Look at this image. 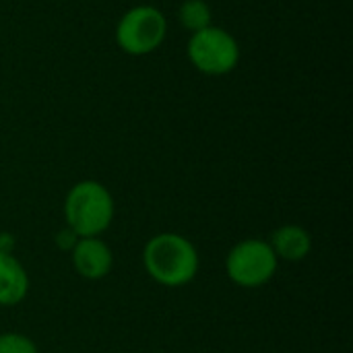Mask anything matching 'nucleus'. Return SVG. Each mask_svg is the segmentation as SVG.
Returning a JSON list of instances; mask_svg holds the SVG:
<instances>
[{"label": "nucleus", "mask_w": 353, "mask_h": 353, "mask_svg": "<svg viewBox=\"0 0 353 353\" xmlns=\"http://www.w3.org/2000/svg\"><path fill=\"white\" fill-rule=\"evenodd\" d=\"M143 267L155 283L163 288H184L199 275L201 256L186 236L161 232L147 240Z\"/></svg>", "instance_id": "1"}, {"label": "nucleus", "mask_w": 353, "mask_h": 353, "mask_svg": "<svg viewBox=\"0 0 353 353\" xmlns=\"http://www.w3.org/2000/svg\"><path fill=\"white\" fill-rule=\"evenodd\" d=\"M112 192L97 180L77 182L64 199V221L79 238H99L114 221Z\"/></svg>", "instance_id": "2"}, {"label": "nucleus", "mask_w": 353, "mask_h": 353, "mask_svg": "<svg viewBox=\"0 0 353 353\" xmlns=\"http://www.w3.org/2000/svg\"><path fill=\"white\" fill-rule=\"evenodd\" d=\"M279 269V261L271 244L263 238H246L234 244L225 256V273L230 281L244 290L267 285Z\"/></svg>", "instance_id": "3"}, {"label": "nucleus", "mask_w": 353, "mask_h": 353, "mask_svg": "<svg viewBox=\"0 0 353 353\" xmlns=\"http://www.w3.org/2000/svg\"><path fill=\"white\" fill-rule=\"evenodd\" d=\"M168 33V21L155 6L141 4L122 14L116 27V43L130 56H147L155 52Z\"/></svg>", "instance_id": "4"}, {"label": "nucleus", "mask_w": 353, "mask_h": 353, "mask_svg": "<svg viewBox=\"0 0 353 353\" xmlns=\"http://www.w3.org/2000/svg\"><path fill=\"white\" fill-rule=\"evenodd\" d=\"M188 58L196 70L211 77H219L232 72L238 66L240 48L232 33L221 27L209 25L190 35Z\"/></svg>", "instance_id": "5"}, {"label": "nucleus", "mask_w": 353, "mask_h": 353, "mask_svg": "<svg viewBox=\"0 0 353 353\" xmlns=\"http://www.w3.org/2000/svg\"><path fill=\"white\" fill-rule=\"evenodd\" d=\"M74 271L87 281H99L114 267V252L101 238H79L70 252Z\"/></svg>", "instance_id": "6"}, {"label": "nucleus", "mask_w": 353, "mask_h": 353, "mask_svg": "<svg viewBox=\"0 0 353 353\" xmlns=\"http://www.w3.org/2000/svg\"><path fill=\"white\" fill-rule=\"evenodd\" d=\"M267 242L271 244L277 261H285V263H300L312 250L310 232L306 228L298 225V223L279 225L271 234V240H267Z\"/></svg>", "instance_id": "7"}, {"label": "nucleus", "mask_w": 353, "mask_h": 353, "mask_svg": "<svg viewBox=\"0 0 353 353\" xmlns=\"http://www.w3.org/2000/svg\"><path fill=\"white\" fill-rule=\"evenodd\" d=\"M29 294V275L23 263L8 252H0V306H19Z\"/></svg>", "instance_id": "8"}, {"label": "nucleus", "mask_w": 353, "mask_h": 353, "mask_svg": "<svg viewBox=\"0 0 353 353\" xmlns=\"http://www.w3.org/2000/svg\"><path fill=\"white\" fill-rule=\"evenodd\" d=\"M180 25L188 31H201L211 25V8L205 0H184L178 10Z\"/></svg>", "instance_id": "9"}, {"label": "nucleus", "mask_w": 353, "mask_h": 353, "mask_svg": "<svg viewBox=\"0 0 353 353\" xmlns=\"http://www.w3.org/2000/svg\"><path fill=\"white\" fill-rule=\"evenodd\" d=\"M0 353H39V350L31 337L17 331H6L0 333Z\"/></svg>", "instance_id": "10"}, {"label": "nucleus", "mask_w": 353, "mask_h": 353, "mask_svg": "<svg viewBox=\"0 0 353 353\" xmlns=\"http://www.w3.org/2000/svg\"><path fill=\"white\" fill-rule=\"evenodd\" d=\"M77 242H79V236L70 230V228H62L56 236H54V244H56V248L58 250H62V252H72V248L77 246Z\"/></svg>", "instance_id": "11"}, {"label": "nucleus", "mask_w": 353, "mask_h": 353, "mask_svg": "<svg viewBox=\"0 0 353 353\" xmlns=\"http://www.w3.org/2000/svg\"><path fill=\"white\" fill-rule=\"evenodd\" d=\"M0 252H8L12 254L14 252V238L10 234H0Z\"/></svg>", "instance_id": "12"}]
</instances>
